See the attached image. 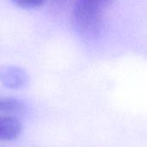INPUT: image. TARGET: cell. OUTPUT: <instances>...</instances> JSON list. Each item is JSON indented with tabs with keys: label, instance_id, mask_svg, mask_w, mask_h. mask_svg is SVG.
<instances>
[{
	"label": "cell",
	"instance_id": "cell-3",
	"mask_svg": "<svg viewBox=\"0 0 147 147\" xmlns=\"http://www.w3.org/2000/svg\"><path fill=\"white\" fill-rule=\"evenodd\" d=\"M22 131L21 121L13 116H2L0 119V139L10 141L19 137Z\"/></svg>",
	"mask_w": 147,
	"mask_h": 147
},
{
	"label": "cell",
	"instance_id": "cell-2",
	"mask_svg": "<svg viewBox=\"0 0 147 147\" xmlns=\"http://www.w3.org/2000/svg\"><path fill=\"white\" fill-rule=\"evenodd\" d=\"M1 82L9 88H19L23 87L28 81L27 73L17 67H6L1 70Z\"/></svg>",
	"mask_w": 147,
	"mask_h": 147
},
{
	"label": "cell",
	"instance_id": "cell-1",
	"mask_svg": "<svg viewBox=\"0 0 147 147\" xmlns=\"http://www.w3.org/2000/svg\"><path fill=\"white\" fill-rule=\"evenodd\" d=\"M99 0H75L72 21L77 32L86 40L96 39L102 29V9Z\"/></svg>",
	"mask_w": 147,
	"mask_h": 147
},
{
	"label": "cell",
	"instance_id": "cell-4",
	"mask_svg": "<svg viewBox=\"0 0 147 147\" xmlns=\"http://www.w3.org/2000/svg\"><path fill=\"white\" fill-rule=\"evenodd\" d=\"M0 112L3 116H22L26 113V107L21 101L15 98H3L0 101Z\"/></svg>",
	"mask_w": 147,
	"mask_h": 147
},
{
	"label": "cell",
	"instance_id": "cell-5",
	"mask_svg": "<svg viewBox=\"0 0 147 147\" xmlns=\"http://www.w3.org/2000/svg\"><path fill=\"white\" fill-rule=\"evenodd\" d=\"M16 5L24 9H34L42 6L46 0H10Z\"/></svg>",
	"mask_w": 147,
	"mask_h": 147
},
{
	"label": "cell",
	"instance_id": "cell-6",
	"mask_svg": "<svg viewBox=\"0 0 147 147\" xmlns=\"http://www.w3.org/2000/svg\"><path fill=\"white\" fill-rule=\"evenodd\" d=\"M104 6H107L108 4H109V3H110V1L111 0H99Z\"/></svg>",
	"mask_w": 147,
	"mask_h": 147
}]
</instances>
